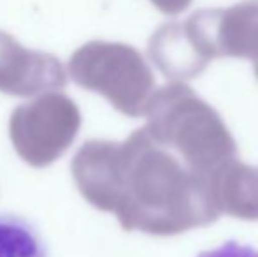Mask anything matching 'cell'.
Listing matches in <instances>:
<instances>
[{
    "label": "cell",
    "mask_w": 258,
    "mask_h": 257,
    "mask_svg": "<svg viewBox=\"0 0 258 257\" xmlns=\"http://www.w3.org/2000/svg\"><path fill=\"white\" fill-rule=\"evenodd\" d=\"M67 85V74L51 53L21 46L7 32L0 30V92L14 97H35L60 92Z\"/></svg>",
    "instance_id": "cell-6"
},
{
    "label": "cell",
    "mask_w": 258,
    "mask_h": 257,
    "mask_svg": "<svg viewBox=\"0 0 258 257\" xmlns=\"http://www.w3.org/2000/svg\"><path fill=\"white\" fill-rule=\"evenodd\" d=\"M197 257H258V250L249 245L237 243V241H227L214 250L201 252Z\"/></svg>",
    "instance_id": "cell-10"
},
{
    "label": "cell",
    "mask_w": 258,
    "mask_h": 257,
    "mask_svg": "<svg viewBox=\"0 0 258 257\" xmlns=\"http://www.w3.org/2000/svg\"><path fill=\"white\" fill-rule=\"evenodd\" d=\"M150 2L153 4L160 13L172 16V14H179L183 11H186L194 0H150Z\"/></svg>",
    "instance_id": "cell-11"
},
{
    "label": "cell",
    "mask_w": 258,
    "mask_h": 257,
    "mask_svg": "<svg viewBox=\"0 0 258 257\" xmlns=\"http://www.w3.org/2000/svg\"><path fill=\"white\" fill-rule=\"evenodd\" d=\"M81 129V113L60 92L41 93L11 113L9 136L16 153L34 168H46L71 148Z\"/></svg>",
    "instance_id": "cell-4"
},
{
    "label": "cell",
    "mask_w": 258,
    "mask_h": 257,
    "mask_svg": "<svg viewBox=\"0 0 258 257\" xmlns=\"http://www.w3.org/2000/svg\"><path fill=\"white\" fill-rule=\"evenodd\" d=\"M0 257H48V248L34 224L6 213L0 215Z\"/></svg>",
    "instance_id": "cell-9"
},
{
    "label": "cell",
    "mask_w": 258,
    "mask_h": 257,
    "mask_svg": "<svg viewBox=\"0 0 258 257\" xmlns=\"http://www.w3.org/2000/svg\"><path fill=\"white\" fill-rule=\"evenodd\" d=\"M186 21L211 60H258V0H244L227 9H201Z\"/></svg>",
    "instance_id": "cell-5"
},
{
    "label": "cell",
    "mask_w": 258,
    "mask_h": 257,
    "mask_svg": "<svg viewBox=\"0 0 258 257\" xmlns=\"http://www.w3.org/2000/svg\"><path fill=\"white\" fill-rule=\"evenodd\" d=\"M216 197L221 213L241 220H258V168L237 157L216 175Z\"/></svg>",
    "instance_id": "cell-8"
},
{
    "label": "cell",
    "mask_w": 258,
    "mask_h": 257,
    "mask_svg": "<svg viewBox=\"0 0 258 257\" xmlns=\"http://www.w3.org/2000/svg\"><path fill=\"white\" fill-rule=\"evenodd\" d=\"M71 169L83 197L100 212L114 213L125 231L176 236L221 215L216 176L195 173L146 127L123 143L86 141Z\"/></svg>",
    "instance_id": "cell-1"
},
{
    "label": "cell",
    "mask_w": 258,
    "mask_h": 257,
    "mask_svg": "<svg viewBox=\"0 0 258 257\" xmlns=\"http://www.w3.org/2000/svg\"><path fill=\"white\" fill-rule=\"evenodd\" d=\"M69 74L76 85L104 95L116 111L130 118L144 117L155 92L150 65L136 48L123 42L83 44L69 60Z\"/></svg>",
    "instance_id": "cell-3"
},
{
    "label": "cell",
    "mask_w": 258,
    "mask_h": 257,
    "mask_svg": "<svg viewBox=\"0 0 258 257\" xmlns=\"http://www.w3.org/2000/svg\"><path fill=\"white\" fill-rule=\"evenodd\" d=\"M144 117L151 137L179 155L199 175L214 178L237 157V144L220 113L183 81L155 90Z\"/></svg>",
    "instance_id": "cell-2"
},
{
    "label": "cell",
    "mask_w": 258,
    "mask_h": 257,
    "mask_svg": "<svg viewBox=\"0 0 258 257\" xmlns=\"http://www.w3.org/2000/svg\"><path fill=\"white\" fill-rule=\"evenodd\" d=\"M255 74H256V79H258V60L255 62Z\"/></svg>",
    "instance_id": "cell-12"
},
{
    "label": "cell",
    "mask_w": 258,
    "mask_h": 257,
    "mask_svg": "<svg viewBox=\"0 0 258 257\" xmlns=\"http://www.w3.org/2000/svg\"><path fill=\"white\" fill-rule=\"evenodd\" d=\"M148 55L165 78L186 81L201 76L211 64L190 23L169 21L151 35Z\"/></svg>",
    "instance_id": "cell-7"
}]
</instances>
